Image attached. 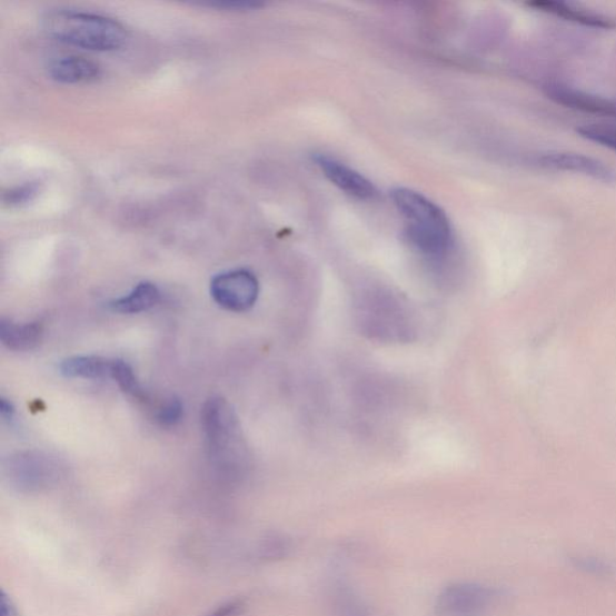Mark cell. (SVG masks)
I'll list each match as a JSON object with an SVG mask.
<instances>
[{
  "mask_svg": "<svg viewBox=\"0 0 616 616\" xmlns=\"http://www.w3.org/2000/svg\"><path fill=\"white\" fill-rule=\"evenodd\" d=\"M315 159L317 166L325 172L329 181L347 195L360 200H371L376 197L377 190L375 186L368 179H365L362 175L341 163V161L322 155L317 156Z\"/></svg>",
  "mask_w": 616,
  "mask_h": 616,
  "instance_id": "ba28073f",
  "label": "cell"
},
{
  "mask_svg": "<svg viewBox=\"0 0 616 616\" xmlns=\"http://www.w3.org/2000/svg\"><path fill=\"white\" fill-rule=\"evenodd\" d=\"M43 31L54 40L90 51L110 52L127 46V28L105 14L56 10L42 19Z\"/></svg>",
  "mask_w": 616,
  "mask_h": 616,
  "instance_id": "6da1fadb",
  "label": "cell"
},
{
  "mask_svg": "<svg viewBox=\"0 0 616 616\" xmlns=\"http://www.w3.org/2000/svg\"><path fill=\"white\" fill-rule=\"evenodd\" d=\"M183 415V406L178 399H170L161 404L157 409L156 419L165 427L178 424Z\"/></svg>",
  "mask_w": 616,
  "mask_h": 616,
  "instance_id": "2e32d148",
  "label": "cell"
},
{
  "mask_svg": "<svg viewBox=\"0 0 616 616\" xmlns=\"http://www.w3.org/2000/svg\"><path fill=\"white\" fill-rule=\"evenodd\" d=\"M536 161L538 166L556 171L580 173L603 182L615 180L614 171L603 161L584 155L547 152L537 156Z\"/></svg>",
  "mask_w": 616,
  "mask_h": 616,
  "instance_id": "52a82bcc",
  "label": "cell"
},
{
  "mask_svg": "<svg viewBox=\"0 0 616 616\" xmlns=\"http://www.w3.org/2000/svg\"><path fill=\"white\" fill-rule=\"evenodd\" d=\"M41 322L19 325L9 319L0 320V341L10 350L28 351L36 349L42 341Z\"/></svg>",
  "mask_w": 616,
  "mask_h": 616,
  "instance_id": "30bf717a",
  "label": "cell"
},
{
  "mask_svg": "<svg viewBox=\"0 0 616 616\" xmlns=\"http://www.w3.org/2000/svg\"><path fill=\"white\" fill-rule=\"evenodd\" d=\"M391 198L405 218L409 241L425 256L444 258L453 245V231L445 211L413 189L396 188Z\"/></svg>",
  "mask_w": 616,
  "mask_h": 616,
  "instance_id": "7a4b0ae2",
  "label": "cell"
},
{
  "mask_svg": "<svg viewBox=\"0 0 616 616\" xmlns=\"http://www.w3.org/2000/svg\"><path fill=\"white\" fill-rule=\"evenodd\" d=\"M111 378L126 394L133 396L137 399H146V394L142 390L139 380L130 366L123 360H113Z\"/></svg>",
  "mask_w": 616,
  "mask_h": 616,
  "instance_id": "5bb4252c",
  "label": "cell"
},
{
  "mask_svg": "<svg viewBox=\"0 0 616 616\" xmlns=\"http://www.w3.org/2000/svg\"><path fill=\"white\" fill-rule=\"evenodd\" d=\"M531 7L554 14V17L566 19L582 23L584 26L597 27V28H610L613 23L604 18L597 17V14L586 12L570 6L557 2H535Z\"/></svg>",
  "mask_w": 616,
  "mask_h": 616,
  "instance_id": "4fadbf2b",
  "label": "cell"
},
{
  "mask_svg": "<svg viewBox=\"0 0 616 616\" xmlns=\"http://www.w3.org/2000/svg\"><path fill=\"white\" fill-rule=\"evenodd\" d=\"M201 6L217 8L219 10L221 9L228 10V11H249V10H256L262 7V4L254 3V2H217V3H208V4H201Z\"/></svg>",
  "mask_w": 616,
  "mask_h": 616,
  "instance_id": "ac0fdd59",
  "label": "cell"
},
{
  "mask_svg": "<svg viewBox=\"0 0 616 616\" xmlns=\"http://www.w3.org/2000/svg\"><path fill=\"white\" fill-rule=\"evenodd\" d=\"M7 476L20 491L34 493L49 488L60 477V466L40 453L19 454L7 466Z\"/></svg>",
  "mask_w": 616,
  "mask_h": 616,
  "instance_id": "277c9868",
  "label": "cell"
},
{
  "mask_svg": "<svg viewBox=\"0 0 616 616\" xmlns=\"http://www.w3.org/2000/svg\"><path fill=\"white\" fill-rule=\"evenodd\" d=\"M0 413H2L3 418L11 419L14 414L12 405L6 399L0 400Z\"/></svg>",
  "mask_w": 616,
  "mask_h": 616,
  "instance_id": "44dd1931",
  "label": "cell"
},
{
  "mask_svg": "<svg viewBox=\"0 0 616 616\" xmlns=\"http://www.w3.org/2000/svg\"><path fill=\"white\" fill-rule=\"evenodd\" d=\"M495 592L478 584H454L438 597V612L445 616H477L486 610Z\"/></svg>",
  "mask_w": 616,
  "mask_h": 616,
  "instance_id": "8992f818",
  "label": "cell"
},
{
  "mask_svg": "<svg viewBox=\"0 0 616 616\" xmlns=\"http://www.w3.org/2000/svg\"><path fill=\"white\" fill-rule=\"evenodd\" d=\"M213 300L232 312H245L252 308L259 296L257 277L247 270L219 274L211 281Z\"/></svg>",
  "mask_w": 616,
  "mask_h": 616,
  "instance_id": "5b68a950",
  "label": "cell"
},
{
  "mask_svg": "<svg viewBox=\"0 0 616 616\" xmlns=\"http://www.w3.org/2000/svg\"><path fill=\"white\" fill-rule=\"evenodd\" d=\"M242 604L240 603H230L221 608H218L216 612H213L209 616H239V614L242 612Z\"/></svg>",
  "mask_w": 616,
  "mask_h": 616,
  "instance_id": "d6986e66",
  "label": "cell"
},
{
  "mask_svg": "<svg viewBox=\"0 0 616 616\" xmlns=\"http://www.w3.org/2000/svg\"><path fill=\"white\" fill-rule=\"evenodd\" d=\"M160 299V291L151 282H141L130 295L110 304L111 310L119 314L135 315L151 310Z\"/></svg>",
  "mask_w": 616,
  "mask_h": 616,
  "instance_id": "7c38bea8",
  "label": "cell"
},
{
  "mask_svg": "<svg viewBox=\"0 0 616 616\" xmlns=\"http://www.w3.org/2000/svg\"><path fill=\"white\" fill-rule=\"evenodd\" d=\"M40 192V186L37 182L24 183L9 189L3 196V201L9 208H21L33 201Z\"/></svg>",
  "mask_w": 616,
  "mask_h": 616,
  "instance_id": "9a60e30c",
  "label": "cell"
},
{
  "mask_svg": "<svg viewBox=\"0 0 616 616\" xmlns=\"http://www.w3.org/2000/svg\"><path fill=\"white\" fill-rule=\"evenodd\" d=\"M201 424L215 464L225 471H234L242 446L239 421L231 406L222 398L210 399L203 405Z\"/></svg>",
  "mask_w": 616,
  "mask_h": 616,
  "instance_id": "3957f363",
  "label": "cell"
},
{
  "mask_svg": "<svg viewBox=\"0 0 616 616\" xmlns=\"http://www.w3.org/2000/svg\"><path fill=\"white\" fill-rule=\"evenodd\" d=\"M112 368L113 360L95 356L72 357L61 364V372L68 378H111Z\"/></svg>",
  "mask_w": 616,
  "mask_h": 616,
  "instance_id": "8fae6325",
  "label": "cell"
},
{
  "mask_svg": "<svg viewBox=\"0 0 616 616\" xmlns=\"http://www.w3.org/2000/svg\"><path fill=\"white\" fill-rule=\"evenodd\" d=\"M578 133L590 141L606 146V148L616 152V131L604 127H583Z\"/></svg>",
  "mask_w": 616,
  "mask_h": 616,
  "instance_id": "e0dca14e",
  "label": "cell"
},
{
  "mask_svg": "<svg viewBox=\"0 0 616 616\" xmlns=\"http://www.w3.org/2000/svg\"><path fill=\"white\" fill-rule=\"evenodd\" d=\"M49 76L60 83L77 85L97 81L101 76V68L92 60L80 56L58 58L49 68Z\"/></svg>",
  "mask_w": 616,
  "mask_h": 616,
  "instance_id": "9c48e42d",
  "label": "cell"
},
{
  "mask_svg": "<svg viewBox=\"0 0 616 616\" xmlns=\"http://www.w3.org/2000/svg\"><path fill=\"white\" fill-rule=\"evenodd\" d=\"M2 616H19L17 608H14L6 593L2 594Z\"/></svg>",
  "mask_w": 616,
  "mask_h": 616,
  "instance_id": "ffe728a7",
  "label": "cell"
}]
</instances>
